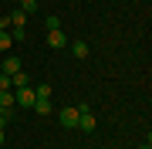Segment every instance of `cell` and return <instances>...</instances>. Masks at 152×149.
<instances>
[{
    "instance_id": "obj_9",
    "label": "cell",
    "mask_w": 152,
    "mask_h": 149,
    "mask_svg": "<svg viewBox=\"0 0 152 149\" xmlns=\"http://www.w3.org/2000/svg\"><path fill=\"white\" fill-rule=\"evenodd\" d=\"M71 54H75V58H88V44H85V41H71Z\"/></svg>"
},
{
    "instance_id": "obj_5",
    "label": "cell",
    "mask_w": 152,
    "mask_h": 149,
    "mask_svg": "<svg viewBox=\"0 0 152 149\" xmlns=\"http://www.w3.org/2000/svg\"><path fill=\"white\" fill-rule=\"evenodd\" d=\"M48 48H68L64 31H48Z\"/></svg>"
},
{
    "instance_id": "obj_10",
    "label": "cell",
    "mask_w": 152,
    "mask_h": 149,
    "mask_svg": "<svg viewBox=\"0 0 152 149\" xmlns=\"http://www.w3.org/2000/svg\"><path fill=\"white\" fill-rule=\"evenodd\" d=\"M10 85H14V88H27V85H31V78L24 75V71H17V75H10Z\"/></svg>"
},
{
    "instance_id": "obj_4",
    "label": "cell",
    "mask_w": 152,
    "mask_h": 149,
    "mask_svg": "<svg viewBox=\"0 0 152 149\" xmlns=\"http://www.w3.org/2000/svg\"><path fill=\"white\" fill-rule=\"evenodd\" d=\"M61 126L64 129H78V109H61Z\"/></svg>"
},
{
    "instance_id": "obj_14",
    "label": "cell",
    "mask_w": 152,
    "mask_h": 149,
    "mask_svg": "<svg viewBox=\"0 0 152 149\" xmlns=\"http://www.w3.org/2000/svg\"><path fill=\"white\" fill-rule=\"evenodd\" d=\"M44 27H48V31H61V17H48Z\"/></svg>"
},
{
    "instance_id": "obj_16",
    "label": "cell",
    "mask_w": 152,
    "mask_h": 149,
    "mask_svg": "<svg viewBox=\"0 0 152 149\" xmlns=\"http://www.w3.org/2000/svg\"><path fill=\"white\" fill-rule=\"evenodd\" d=\"M10 37H14V41H24V37H27V31H24V27H14Z\"/></svg>"
},
{
    "instance_id": "obj_15",
    "label": "cell",
    "mask_w": 152,
    "mask_h": 149,
    "mask_svg": "<svg viewBox=\"0 0 152 149\" xmlns=\"http://www.w3.org/2000/svg\"><path fill=\"white\" fill-rule=\"evenodd\" d=\"M0 92H10V75L0 71Z\"/></svg>"
},
{
    "instance_id": "obj_6",
    "label": "cell",
    "mask_w": 152,
    "mask_h": 149,
    "mask_svg": "<svg viewBox=\"0 0 152 149\" xmlns=\"http://www.w3.org/2000/svg\"><path fill=\"white\" fill-rule=\"evenodd\" d=\"M7 21H10V27H24V24H27V14H24L20 7H14V10L7 14Z\"/></svg>"
},
{
    "instance_id": "obj_17",
    "label": "cell",
    "mask_w": 152,
    "mask_h": 149,
    "mask_svg": "<svg viewBox=\"0 0 152 149\" xmlns=\"http://www.w3.org/2000/svg\"><path fill=\"white\" fill-rule=\"evenodd\" d=\"M4 139H7V136H4V129H0V146H4Z\"/></svg>"
},
{
    "instance_id": "obj_8",
    "label": "cell",
    "mask_w": 152,
    "mask_h": 149,
    "mask_svg": "<svg viewBox=\"0 0 152 149\" xmlns=\"http://www.w3.org/2000/svg\"><path fill=\"white\" fill-rule=\"evenodd\" d=\"M14 92H0V112H14Z\"/></svg>"
},
{
    "instance_id": "obj_1",
    "label": "cell",
    "mask_w": 152,
    "mask_h": 149,
    "mask_svg": "<svg viewBox=\"0 0 152 149\" xmlns=\"http://www.w3.org/2000/svg\"><path fill=\"white\" fill-rule=\"evenodd\" d=\"M78 109V129L81 132H95V115H91V109L88 105H75Z\"/></svg>"
},
{
    "instance_id": "obj_12",
    "label": "cell",
    "mask_w": 152,
    "mask_h": 149,
    "mask_svg": "<svg viewBox=\"0 0 152 149\" xmlns=\"http://www.w3.org/2000/svg\"><path fill=\"white\" fill-rule=\"evenodd\" d=\"M17 7H20L24 14H37V0H20Z\"/></svg>"
},
{
    "instance_id": "obj_3",
    "label": "cell",
    "mask_w": 152,
    "mask_h": 149,
    "mask_svg": "<svg viewBox=\"0 0 152 149\" xmlns=\"http://www.w3.org/2000/svg\"><path fill=\"white\" fill-rule=\"evenodd\" d=\"M0 71H4V75H17V71H20V58H17V54H7L4 61H0Z\"/></svg>"
},
{
    "instance_id": "obj_2",
    "label": "cell",
    "mask_w": 152,
    "mask_h": 149,
    "mask_svg": "<svg viewBox=\"0 0 152 149\" xmlns=\"http://www.w3.org/2000/svg\"><path fill=\"white\" fill-rule=\"evenodd\" d=\"M14 102L24 105V109H31V105L37 102V98H34V88H31V85H27V88H17V92H14Z\"/></svg>"
},
{
    "instance_id": "obj_13",
    "label": "cell",
    "mask_w": 152,
    "mask_h": 149,
    "mask_svg": "<svg viewBox=\"0 0 152 149\" xmlns=\"http://www.w3.org/2000/svg\"><path fill=\"white\" fill-rule=\"evenodd\" d=\"M10 31H0V51H10Z\"/></svg>"
},
{
    "instance_id": "obj_11",
    "label": "cell",
    "mask_w": 152,
    "mask_h": 149,
    "mask_svg": "<svg viewBox=\"0 0 152 149\" xmlns=\"http://www.w3.org/2000/svg\"><path fill=\"white\" fill-rule=\"evenodd\" d=\"M34 98H51V85H48V81H41L37 88H34Z\"/></svg>"
},
{
    "instance_id": "obj_7",
    "label": "cell",
    "mask_w": 152,
    "mask_h": 149,
    "mask_svg": "<svg viewBox=\"0 0 152 149\" xmlns=\"http://www.w3.org/2000/svg\"><path fill=\"white\" fill-rule=\"evenodd\" d=\"M31 109L37 112V115H51V112H54V105H51V98H37V102L31 105Z\"/></svg>"
}]
</instances>
